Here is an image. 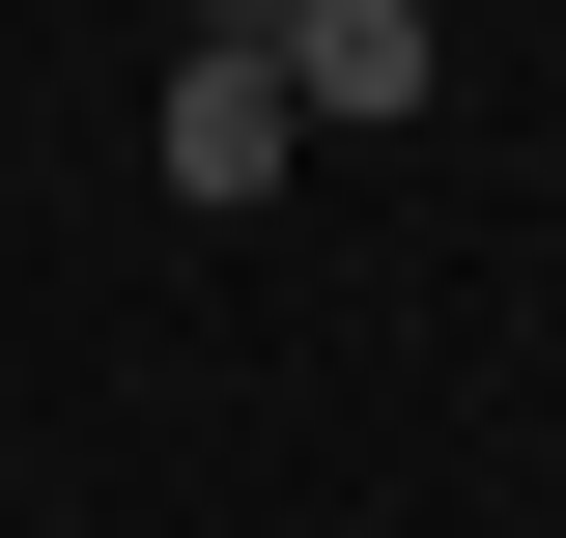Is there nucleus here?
Returning <instances> with one entry per match:
<instances>
[{"label": "nucleus", "instance_id": "f257e3e1", "mask_svg": "<svg viewBox=\"0 0 566 538\" xmlns=\"http://www.w3.org/2000/svg\"><path fill=\"white\" fill-rule=\"evenodd\" d=\"M283 142H312V114H283V58H255V29H170V199H199V227H255V199H283Z\"/></svg>", "mask_w": 566, "mask_h": 538}, {"label": "nucleus", "instance_id": "f03ea898", "mask_svg": "<svg viewBox=\"0 0 566 538\" xmlns=\"http://www.w3.org/2000/svg\"><path fill=\"white\" fill-rule=\"evenodd\" d=\"M255 58H283V114H368V142H397L424 85H453V29H424V0H283Z\"/></svg>", "mask_w": 566, "mask_h": 538}]
</instances>
